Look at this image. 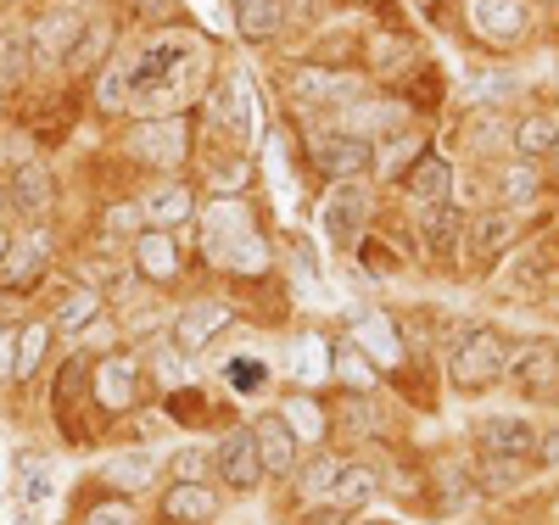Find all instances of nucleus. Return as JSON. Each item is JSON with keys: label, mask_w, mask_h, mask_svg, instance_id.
I'll use <instances>...</instances> for the list:
<instances>
[{"label": "nucleus", "mask_w": 559, "mask_h": 525, "mask_svg": "<svg viewBox=\"0 0 559 525\" xmlns=\"http://www.w3.org/2000/svg\"><path fill=\"white\" fill-rule=\"evenodd\" d=\"M213 464H218V475H224L236 492H252V487L263 481V458H258V437H252V431L224 437L218 453H213Z\"/></svg>", "instance_id": "nucleus-5"}, {"label": "nucleus", "mask_w": 559, "mask_h": 525, "mask_svg": "<svg viewBox=\"0 0 559 525\" xmlns=\"http://www.w3.org/2000/svg\"><path fill=\"white\" fill-rule=\"evenodd\" d=\"M185 146H191V140H185V118H152L134 134V152L146 163H157V168H174L185 157Z\"/></svg>", "instance_id": "nucleus-9"}, {"label": "nucleus", "mask_w": 559, "mask_h": 525, "mask_svg": "<svg viewBox=\"0 0 559 525\" xmlns=\"http://www.w3.org/2000/svg\"><path fill=\"white\" fill-rule=\"evenodd\" d=\"M313 146V163L331 174V179H358V174H369V140H358V134H313L308 140Z\"/></svg>", "instance_id": "nucleus-4"}, {"label": "nucleus", "mask_w": 559, "mask_h": 525, "mask_svg": "<svg viewBox=\"0 0 559 525\" xmlns=\"http://www.w3.org/2000/svg\"><path fill=\"white\" fill-rule=\"evenodd\" d=\"M554 514H559V509H554Z\"/></svg>", "instance_id": "nucleus-49"}, {"label": "nucleus", "mask_w": 559, "mask_h": 525, "mask_svg": "<svg viewBox=\"0 0 559 525\" xmlns=\"http://www.w3.org/2000/svg\"><path fill=\"white\" fill-rule=\"evenodd\" d=\"M207 252L229 269H263V241L252 229V213L241 202H213L207 207Z\"/></svg>", "instance_id": "nucleus-2"}, {"label": "nucleus", "mask_w": 559, "mask_h": 525, "mask_svg": "<svg viewBox=\"0 0 559 525\" xmlns=\"http://www.w3.org/2000/svg\"><path fill=\"white\" fill-rule=\"evenodd\" d=\"M207 68L202 45L185 34V28H168V34H152L134 45V57L123 62V79H129V107L146 112V118H168L185 95H191L197 73Z\"/></svg>", "instance_id": "nucleus-1"}, {"label": "nucleus", "mask_w": 559, "mask_h": 525, "mask_svg": "<svg viewBox=\"0 0 559 525\" xmlns=\"http://www.w3.org/2000/svg\"><path fill=\"white\" fill-rule=\"evenodd\" d=\"M297 95H302V102H353L358 84L342 79V73H302L297 79Z\"/></svg>", "instance_id": "nucleus-24"}, {"label": "nucleus", "mask_w": 559, "mask_h": 525, "mask_svg": "<svg viewBox=\"0 0 559 525\" xmlns=\"http://www.w3.org/2000/svg\"><path fill=\"white\" fill-rule=\"evenodd\" d=\"M12 207L23 218H39V213H51V174H45L39 163H23L12 174Z\"/></svg>", "instance_id": "nucleus-17"}, {"label": "nucleus", "mask_w": 559, "mask_h": 525, "mask_svg": "<svg viewBox=\"0 0 559 525\" xmlns=\"http://www.w3.org/2000/svg\"><path fill=\"white\" fill-rule=\"evenodd\" d=\"M134 392H140V363H134V358H107V363L96 369V397H102V408H129Z\"/></svg>", "instance_id": "nucleus-15"}, {"label": "nucleus", "mask_w": 559, "mask_h": 525, "mask_svg": "<svg viewBox=\"0 0 559 525\" xmlns=\"http://www.w3.org/2000/svg\"><path fill=\"white\" fill-rule=\"evenodd\" d=\"M481 448H487V458H532L537 453V431L526 419L498 414V419L481 425Z\"/></svg>", "instance_id": "nucleus-11"}, {"label": "nucleus", "mask_w": 559, "mask_h": 525, "mask_svg": "<svg viewBox=\"0 0 559 525\" xmlns=\"http://www.w3.org/2000/svg\"><path fill=\"white\" fill-rule=\"evenodd\" d=\"M174 475H179V481H202V475H207V453H202V448L174 453Z\"/></svg>", "instance_id": "nucleus-37"}, {"label": "nucleus", "mask_w": 559, "mask_h": 525, "mask_svg": "<svg viewBox=\"0 0 559 525\" xmlns=\"http://www.w3.org/2000/svg\"><path fill=\"white\" fill-rule=\"evenodd\" d=\"M23 68H28V57H23V34H7V45H0V84H17Z\"/></svg>", "instance_id": "nucleus-33"}, {"label": "nucleus", "mask_w": 559, "mask_h": 525, "mask_svg": "<svg viewBox=\"0 0 559 525\" xmlns=\"http://www.w3.org/2000/svg\"><path fill=\"white\" fill-rule=\"evenodd\" d=\"M241 179H247V168H241V163H229V168L218 163V174H213V184H218V190H224V184H241Z\"/></svg>", "instance_id": "nucleus-42"}, {"label": "nucleus", "mask_w": 559, "mask_h": 525, "mask_svg": "<svg viewBox=\"0 0 559 525\" xmlns=\"http://www.w3.org/2000/svg\"><path fill=\"white\" fill-rule=\"evenodd\" d=\"M537 458H543V464H559V431H554L548 442H537Z\"/></svg>", "instance_id": "nucleus-45"}, {"label": "nucleus", "mask_w": 559, "mask_h": 525, "mask_svg": "<svg viewBox=\"0 0 559 525\" xmlns=\"http://www.w3.org/2000/svg\"><path fill=\"white\" fill-rule=\"evenodd\" d=\"M521 469H526V458H487L481 464V487L487 492H509V487L521 481Z\"/></svg>", "instance_id": "nucleus-30"}, {"label": "nucleus", "mask_w": 559, "mask_h": 525, "mask_svg": "<svg viewBox=\"0 0 559 525\" xmlns=\"http://www.w3.org/2000/svg\"><path fill=\"white\" fill-rule=\"evenodd\" d=\"M146 475H152V458H123V464H112V469H107V481H112V487H134V492H140V487H146Z\"/></svg>", "instance_id": "nucleus-36"}, {"label": "nucleus", "mask_w": 559, "mask_h": 525, "mask_svg": "<svg viewBox=\"0 0 559 525\" xmlns=\"http://www.w3.org/2000/svg\"><path fill=\"white\" fill-rule=\"evenodd\" d=\"M263 380H269V369H263L258 358H236V363H229V386H236L241 397H247V392H258Z\"/></svg>", "instance_id": "nucleus-34"}, {"label": "nucleus", "mask_w": 559, "mask_h": 525, "mask_svg": "<svg viewBox=\"0 0 559 525\" xmlns=\"http://www.w3.org/2000/svg\"><path fill=\"white\" fill-rule=\"evenodd\" d=\"M554 157H559V140H554Z\"/></svg>", "instance_id": "nucleus-47"}, {"label": "nucleus", "mask_w": 559, "mask_h": 525, "mask_svg": "<svg viewBox=\"0 0 559 525\" xmlns=\"http://www.w3.org/2000/svg\"><path fill=\"white\" fill-rule=\"evenodd\" d=\"M476 28L498 45H515L526 34V0H476Z\"/></svg>", "instance_id": "nucleus-13"}, {"label": "nucleus", "mask_w": 559, "mask_h": 525, "mask_svg": "<svg viewBox=\"0 0 559 525\" xmlns=\"http://www.w3.org/2000/svg\"><path fill=\"white\" fill-rule=\"evenodd\" d=\"M280 23H286L280 0H241V7H236V28H241V39H252V45L274 39V34H280Z\"/></svg>", "instance_id": "nucleus-21"}, {"label": "nucleus", "mask_w": 559, "mask_h": 525, "mask_svg": "<svg viewBox=\"0 0 559 525\" xmlns=\"http://www.w3.org/2000/svg\"><path fill=\"white\" fill-rule=\"evenodd\" d=\"M252 437H258V458H263L269 475H292V464H297V431H292L286 414H263L252 425Z\"/></svg>", "instance_id": "nucleus-6"}, {"label": "nucleus", "mask_w": 559, "mask_h": 525, "mask_svg": "<svg viewBox=\"0 0 559 525\" xmlns=\"http://www.w3.org/2000/svg\"><path fill=\"white\" fill-rule=\"evenodd\" d=\"M45 347H51V324H28L23 336H17V369H12V374L28 380V374L39 369V353H45Z\"/></svg>", "instance_id": "nucleus-28"}, {"label": "nucleus", "mask_w": 559, "mask_h": 525, "mask_svg": "<svg viewBox=\"0 0 559 525\" xmlns=\"http://www.w3.org/2000/svg\"><path fill=\"white\" fill-rule=\"evenodd\" d=\"M140 218H146L140 207H112V218H107V224H112V229H134Z\"/></svg>", "instance_id": "nucleus-41"}, {"label": "nucleus", "mask_w": 559, "mask_h": 525, "mask_svg": "<svg viewBox=\"0 0 559 525\" xmlns=\"http://www.w3.org/2000/svg\"><path fill=\"white\" fill-rule=\"evenodd\" d=\"M509 241H515V218H509V213H481L476 229H471V252H476V258H492V252H503Z\"/></svg>", "instance_id": "nucleus-23"}, {"label": "nucleus", "mask_w": 559, "mask_h": 525, "mask_svg": "<svg viewBox=\"0 0 559 525\" xmlns=\"http://www.w3.org/2000/svg\"><path fill=\"white\" fill-rule=\"evenodd\" d=\"M134 263H140V274H152V279H174L179 274V247L168 241V229L134 235Z\"/></svg>", "instance_id": "nucleus-18"}, {"label": "nucleus", "mask_w": 559, "mask_h": 525, "mask_svg": "<svg viewBox=\"0 0 559 525\" xmlns=\"http://www.w3.org/2000/svg\"><path fill=\"white\" fill-rule=\"evenodd\" d=\"M0 258H7V235H0Z\"/></svg>", "instance_id": "nucleus-46"}, {"label": "nucleus", "mask_w": 559, "mask_h": 525, "mask_svg": "<svg viewBox=\"0 0 559 525\" xmlns=\"http://www.w3.org/2000/svg\"><path fill=\"white\" fill-rule=\"evenodd\" d=\"M532 190H537V174H532V168H515V174H509V202H526Z\"/></svg>", "instance_id": "nucleus-38"}, {"label": "nucleus", "mask_w": 559, "mask_h": 525, "mask_svg": "<svg viewBox=\"0 0 559 525\" xmlns=\"http://www.w3.org/2000/svg\"><path fill=\"white\" fill-rule=\"evenodd\" d=\"M84 17L68 7V12H51L39 28H34V62H68L73 57V45L84 39Z\"/></svg>", "instance_id": "nucleus-7"}, {"label": "nucleus", "mask_w": 559, "mask_h": 525, "mask_svg": "<svg viewBox=\"0 0 559 525\" xmlns=\"http://www.w3.org/2000/svg\"><path fill=\"white\" fill-rule=\"evenodd\" d=\"M140 213H146L157 229H174V224H185L197 213V196L185 184H157V190H146V202H140Z\"/></svg>", "instance_id": "nucleus-16"}, {"label": "nucleus", "mask_w": 559, "mask_h": 525, "mask_svg": "<svg viewBox=\"0 0 559 525\" xmlns=\"http://www.w3.org/2000/svg\"><path fill=\"white\" fill-rule=\"evenodd\" d=\"M448 184H453L448 157L426 152V157L414 163V174H408V196H419V202H442V196H448Z\"/></svg>", "instance_id": "nucleus-22"}, {"label": "nucleus", "mask_w": 559, "mask_h": 525, "mask_svg": "<svg viewBox=\"0 0 559 525\" xmlns=\"http://www.w3.org/2000/svg\"><path fill=\"white\" fill-rule=\"evenodd\" d=\"M286 419H297V425H313V431H319V408H308V403H292V408H286Z\"/></svg>", "instance_id": "nucleus-43"}, {"label": "nucleus", "mask_w": 559, "mask_h": 525, "mask_svg": "<svg viewBox=\"0 0 559 525\" xmlns=\"http://www.w3.org/2000/svg\"><path fill=\"white\" fill-rule=\"evenodd\" d=\"M342 374H347V380H358V386H369V380H376V369H369V363H364L353 347L342 353Z\"/></svg>", "instance_id": "nucleus-39"}, {"label": "nucleus", "mask_w": 559, "mask_h": 525, "mask_svg": "<svg viewBox=\"0 0 559 525\" xmlns=\"http://www.w3.org/2000/svg\"><path fill=\"white\" fill-rule=\"evenodd\" d=\"M96 308H102L96 291H68L62 308H57V324H62V330H79L84 319H96Z\"/></svg>", "instance_id": "nucleus-29"}, {"label": "nucleus", "mask_w": 559, "mask_h": 525, "mask_svg": "<svg viewBox=\"0 0 559 525\" xmlns=\"http://www.w3.org/2000/svg\"><path fill=\"white\" fill-rule=\"evenodd\" d=\"M45 263H51L45 235H23V241L7 247V258H0V285H7V291H28V285L45 274Z\"/></svg>", "instance_id": "nucleus-8"}, {"label": "nucleus", "mask_w": 559, "mask_h": 525, "mask_svg": "<svg viewBox=\"0 0 559 525\" xmlns=\"http://www.w3.org/2000/svg\"><path fill=\"white\" fill-rule=\"evenodd\" d=\"M12 347H17V330H0V380L17 369V353H12Z\"/></svg>", "instance_id": "nucleus-40"}, {"label": "nucleus", "mask_w": 559, "mask_h": 525, "mask_svg": "<svg viewBox=\"0 0 559 525\" xmlns=\"http://www.w3.org/2000/svg\"><path fill=\"white\" fill-rule=\"evenodd\" d=\"M134 7L146 12V17H168V12H174V0H134Z\"/></svg>", "instance_id": "nucleus-44"}, {"label": "nucleus", "mask_w": 559, "mask_h": 525, "mask_svg": "<svg viewBox=\"0 0 559 525\" xmlns=\"http://www.w3.org/2000/svg\"><path fill=\"white\" fill-rule=\"evenodd\" d=\"M213 509H218V498H213L202 481H179V487L163 498V514H168V520H179V525H207V520H213Z\"/></svg>", "instance_id": "nucleus-19"}, {"label": "nucleus", "mask_w": 559, "mask_h": 525, "mask_svg": "<svg viewBox=\"0 0 559 525\" xmlns=\"http://www.w3.org/2000/svg\"><path fill=\"white\" fill-rule=\"evenodd\" d=\"M342 458H331V453H319L308 469H302V498H331L336 492V481H342Z\"/></svg>", "instance_id": "nucleus-25"}, {"label": "nucleus", "mask_w": 559, "mask_h": 525, "mask_svg": "<svg viewBox=\"0 0 559 525\" xmlns=\"http://www.w3.org/2000/svg\"><path fill=\"white\" fill-rule=\"evenodd\" d=\"M503 369H509V353H503V342L492 336V330H471V336L453 347V363H448V374H453V386H459V392H481V386H492Z\"/></svg>", "instance_id": "nucleus-3"}, {"label": "nucleus", "mask_w": 559, "mask_h": 525, "mask_svg": "<svg viewBox=\"0 0 559 525\" xmlns=\"http://www.w3.org/2000/svg\"><path fill=\"white\" fill-rule=\"evenodd\" d=\"M419 229H426V247L437 252V258H448L453 252V241H459V207L442 196V202H426V213H419Z\"/></svg>", "instance_id": "nucleus-20"}, {"label": "nucleus", "mask_w": 559, "mask_h": 525, "mask_svg": "<svg viewBox=\"0 0 559 525\" xmlns=\"http://www.w3.org/2000/svg\"><path fill=\"white\" fill-rule=\"evenodd\" d=\"M224 324H229V308H224V302H197V308H185L179 324H174V347H179V353H202Z\"/></svg>", "instance_id": "nucleus-10"}, {"label": "nucleus", "mask_w": 559, "mask_h": 525, "mask_svg": "<svg viewBox=\"0 0 559 525\" xmlns=\"http://www.w3.org/2000/svg\"><path fill=\"white\" fill-rule=\"evenodd\" d=\"M84 525H134V503H123V498H107V503H90Z\"/></svg>", "instance_id": "nucleus-32"}, {"label": "nucleus", "mask_w": 559, "mask_h": 525, "mask_svg": "<svg viewBox=\"0 0 559 525\" xmlns=\"http://www.w3.org/2000/svg\"><path fill=\"white\" fill-rule=\"evenodd\" d=\"M17 469H23V503H28V509H34V503H45V492H51V481H45L39 458H34V453H23V458H17Z\"/></svg>", "instance_id": "nucleus-31"}, {"label": "nucleus", "mask_w": 559, "mask_h": 525, "mask_svg": "<svg viewBox=\"0 0 559 525\" xmlns=\"http://www.w3.org/2000/svg\"><path fill=\"white\" fill-rule=\"evenodd\" d=\"M554 140H559V123H554V118H526V123L515 129V146H521L526 157H548Z\"/></svg>", "instance_id": "nucleus-26"}, {"label": "nucleus", "mask_w": 559, "mask_h": 525, "mask_svg": "<svg viewBox=\"0 0 559 525\" xmlns=\"http://www.w3.org/2000/svg\"><path fill=\"white\" fill-rule=\"evenodd\" d=\"M554 358H559V342H554Z\"/></svg>", "instance_id": "nucleus-48"}, {"label": "nucleus", "mask_w": 559, "mask_h": 525, "mask_svg": "<svg viewBox=\"0 0 559 525\" xmlns=\"http://www.w3.org/2000/svg\"><path fill=\"white\" fill-rule=\"evenodd\" d=\"M324 224H331V235L342 247H358V235H364V224H369V202H364V190H336L331 196V207H324Z\"/></svg>", "instance_id": "nucleus-14"}, {"label": "nucleus", "mask_w": 559, "mask_h": 525, "mask_svg": "<svg viewBox=\"0 0 559 525\" xmlns=\"http://www.w3.org/2000/svg\"><path fill=\"white\" fill-rule=\"evenodd\" d=\"M509 374H515V386H521L526 397H537V392H548L554 380H559V358H554V347H548V342H532V347H521V353H515Z\"/></svg>", "instance_id": "nucleus-12"}, {"label": "nucleus", "mask_w": 559, "mask_h": 525, "mask_svg": "<svg viewBox=\"0 0 559 525\" xmlns=\"http://www.w3.org/2000/svg\"><path fill=\"white\" fill-rule=\"evenodd\" d=\"M102 107H107V112L129 107V79H123V62H112V68L102 73Z\"/></svg>", "instance_id": "nucleus-35"}, {"label": "nucleus", "mask_w": 559, "mask_h": 525, "mask_svg": "<svg viewBox=\"0 0 559 525\" xmlns=\"http://www.w3.org/2000/svg\"><path fill=\"white\" fill-rule=\"evenodd\" d=\"M336 509H364L369 498H376V475L369 469H342V481H336Z\"/></svg>", "instance_id": "nucleus-27"}]
</instances>
